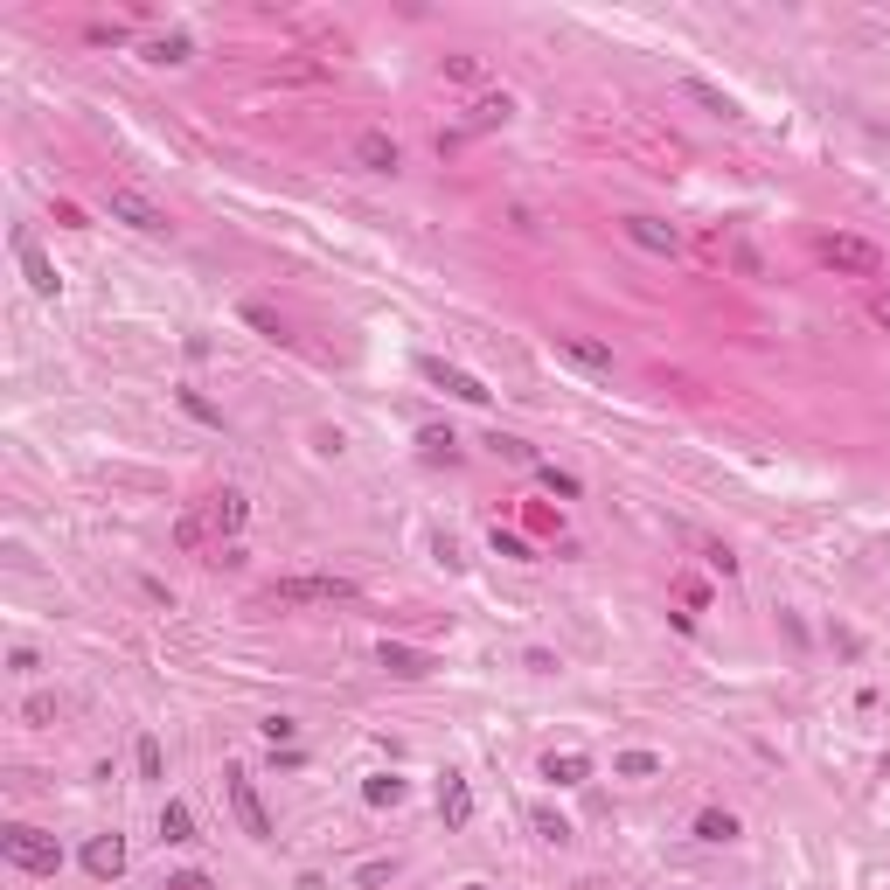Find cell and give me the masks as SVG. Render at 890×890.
Returning <instances> with one entry per match:
<instances>
[{"label": "cell", "instance_id": "obj_1", "mask_svg": "<svg viewBox=\"0 0 890 890\" xmlns=\"http://www.w3.org/2000/svg\"><path fill=\"white\" fill-rule=\"evenodd\" d=\"M814 258H821L828 272H842V279H884V251H877L870 237H856V230H828V237L814 244Z\"/></svg>", "mask_w": 890, "mask_h": 890}, {"label": "cell", "instance_id": "obj_2", "mask_svg": "<svg viewBox=\"0 0 890 890\" xmlns=\"http://www.w3.org/2000/svg\"><path fill=\"white\" fill-rule=\"evenodd\" d=\"M0 856H7V863H14L21 877H56V870H63V849H56V835L28 828V821L0 828Z\"/></svg>", "mask_w": 890, "mask_h": 890}, {"label": "cell", "instance_id": "obj_3", "mask_svg": "<svg viewBox=\"0 0 890 890\" xmlns=\"http://www.w3.org/2000/svg\"><path fill=\"white\" fill-rule=\"evenodd\" d=\"M223 793H230V814H237V828H244L251 842H272V814H265V793H258V779H251L244 765H230V772H223Z\"/></svg>", "mask_w": 890, "mask_h": 890}, {"label": "cell", "instance_id": "obj_4", "mask_svg": "<svg viewBox=\"0 0 890 890\" xmlns=\"http://www.w3.org/2000/svg\"><path fill=\"white\" fill-rule=\"evenodd\" d=\"M348 598H355V585H348V578H320V571L265 585V605H348Z\"/></svg>", "mask_w": 890, "mask_h": 890}, {"label": "cell", "instance_id": "obj_5", "mask_svg": "<svg viewBox=\"0 0 890 890\" xmlns=\"http://www.w3.org/2000/svg\"><path fill=\"white\" fill-rule=\"evenodd\" d=\"M105 216L112 223H126V230H140V237H167V209L153 202V195H140V188H105Z\"/></svg>", "mask_w": 890, "mask_h": 890}, {"label": "cell", "instance_id": "obj_6", "mask_svg": "<svg viewBox=\"0 0 890 890\" xmlns=\"http://www.w3.org/2000/svg\"><path fill=\"white\" fill-rule=\"evenodd\" d=\"M418 376H425V383H439L445 397H459V404H487V397H494V390H487L480 376H466V369H452L445 355H418Z\"/></svg>", "mask_w": 890, "mask_h": 890}, {"label": "cell", "instance_id": "obj_7", "mask_svg": "<svg viewBox=\"0 0 890 890\" xmlns=\"http://www.w3.org/2000/svg\"><path fill=\"white\" fill-rule=\"evenodd\" d=\"M14 258H21V272H28V286H35V293H42V299H56V293H63V272L49 265V251L35 244V230H14Z\"/></svg>", "mask_w": 890, "mask_h": 890}, {"label": "cell", "instance_id": "obj_8", "mask_svg": "<svg viewBox=\"0 0 890 890\" xmlns=\"http://www.w3.org/2000/svg\"><path fill=\"white\" fill-rule=\"evenodd\" d=\"M619 230H626L640 251H654V258H682V230H675V223H661V216H626Z\"/></svg>", "mask_w": 890, "mask_h": 890}, {"label": "cell", "instance_id": "obj_9", "mask_svg": "<svg viewBox=\"0 0 890 890\" xmlns=\"http://www.w3.org/2000/svg\"><path fill=\"white\" fill-rule=\"evenodd\" d=\"M557 355H564V362H578L585 376H612V369H619V362H612V348L592 341V334H557Z\"/></svg>", "mask_w": 890, "mask_h": 890}, {"label": "cell", "instance_id": "obj_10", "mask_svg": "<svg viewBox=\"0 0 890 890\" xmlns=\"http://www.w3.org/2000/svg\"><path fill=\"white\" fill-rule=\"evenodd\" d=\"M202 515H209V529H216V536H237V529L251 522V501H244L237 487H223V494H209V508H202Z\"/></svg>", "mask_w": 890, "mask_h": 890}, {"label": "cell", "instance_id": "obj_11", "mask_svg": "<svg viewBox=\"0 0 890 890\" xmlns=\"http://www.w3.org/2000/svg\"><path fill=\"white\" fill-rule=\"evenodd\" d=\"M508 119H515V98H508V91H487V98L466 105V133H494V126H508Z\"/></svg>", "mask_w": 890, "mask_h": 890}, {"label": "cell", "instance_id": "obj_12", "mask_svg": "<svg viewBox=\"0 0 890 890\" xmlns=\"http://www.w3.org/2000/svg\"><path fill=\"white\" fill-rule=\"evenodd\" d=\"M439 814H445V828H466V821H473V786H466L459 772L439 779Z\"/></svg>", "mask_w": 890, "mask_h": 890}, {"label": "cell", "instance_id": "obj_13", "mask_svg": "<svg viewBox=\"0 0 890 890\" xmlns=\"http://www.w3.org/2000/svg\"><path fill=\"white\" fill-rule=\"evenodd\" d=\"M355 160H362L369 174H397V160H404V153H397V140H390V133H376V126H369V133L355 140Z\"/></svg>", "mask_w": 890, "mask_h": 890}, {"label": "cell", "instance_id": "obj_14", "mask_svg": "<svg viewBox=\"0 0 890 890\" xmlns=\"http://www.w3.org/2000/svg\"><path fill=\"white\" fill-rule=\"evenodd\" d=\"M376 661H383L390 675H404V682L432 675V654H418V647H397V640H383V647H376Z\"/></svg>", "mask_w": 890, "mask_h": 890}, {"label": "cell", "instance_id": "obj_15", "mask_svg": "<svg viewBox=\"0 0 890 890\" xmlns=\"http://www.w3.org/2000/svg\"><path fill=\"white\" fill-rule=\"evenodd\" d=\"M543 779H550V786H585V779H592V758H585V751H550V758H543Z\"/></svg>", "mask_w": 890, "mask_h": 890}, {"label": "cell", "instance_id": "obj_16", "mask_svg": "<svg viewBox=\"0 0 890 890\" xmlns=\"http://www.w3.org/2000/svg\"><path fill=\"white\" fill-rule=\"evenodd\" d=\"M84 870H91V877H105V884H112V877H119V870H126V842H119V835H98V842H91V849H84Z\"/></svg>", "mask_w": 890, "mask_h": 890}, {"label": "cell", "instance_id": "obj_17", "mask_svg": "<svg viewBox=\"0 0 890 890\" xmlns=\"http://www.w3.org/2000/svg\"><path fill=\"white\" fill-rule=\"evenodd\" d=\"M682 91H689L703 112H717V119H738V98H731V91H717V84H703V77H682Z\"/></svg>", "mask_w": 890, "mask_h": 890}, {"label": "cell", "instance_id": "obj_18", "mask_svg": "<svg viewBox=\"0 0 890 890\" xmlns=\"http://www.w3.org/2000/svg\"><path fill=\"white\" fill-rule=\"evenodd\" d=\"M696 842H738V814L731 807H703L696 814Z\"/></svg>", "mask_w": 890, "mask_h": 890}, {"label": "cell", "instance_id": "obj_19", "mask_svg": "<svg viewBox=\"0 0 890 890\" xmlns=\"http://www.w3.org/2000/svg\"><path fill=\"white\" fill-rule=\"evenodd\" d=\"M536 480H543L557 501H578V494H585V480H578V473H564L557 459H536Z\"/></svg>", "mask_w": 890, "mask_h": 890}, {"label": "cell", "instance_id": "obj_20", "mask_svg": "<svg viewBox=\"0 0 890 890\" xmlns=\"http://www.w3.org/2000/svg\"><path fill=\"white\" fill-rule=\"evenodd\" d=\"M160 842H195V814H188L181 800L160 807Z\"/></svg>", "mask_w": 890, "mask_h": 890}, {"label": "cell", "instance_id": "obj_21", "mask_svg": "<svg viewBox=\"0 0 890 890\" xmlns=\"http://www.w3.org/2000/svg\"><path fill=\"white\" fill-rule=\"evenodd\" d=\"M529 828H536V835H543L550 849H564V842H571V821H564L557 807H536V814H529Z\"/></svg>", "mask_w": 890, "mask_h": 890}, {"label": "cell", "instance_id": "obj_22", "mask_svg": "<svg viewBox=\"0 0 890 890\" xmlns=\"http://www.w3.org/2000/svg\"><path fill=\"white\" fill-rule=\"evenodd\" d=\"M612 772H619V779H654V772H661V751H626Z\"/></svg>", "mask_w": 890, "mask_h": 890}, {"label": "cell", "instance_id": "obj_23", "mask_svg": "<svg viewBox=\"0 0 890 890\" xmlns=\"http://www.w3.org/2000/svg\"><path fill=\"white\" fill-rule=\"evenodd\" d=\"M244 320H251V327H258L265 341H286V320H279L272 306H258V299H251V306H244Z\"/></svg>", "mask_w": 890, "mask_h": 890}, {"label": "cell", "instance_id": "obj_24", "mask_svg": "<svg viewBox=\"0 0 890 890\" xmlns=\"http://www.w3.org/2000/svg\"><path fill=\"white\" fill-rule=\"evenodd\" d=\"M362 793H369V807H397V800H404V779H390V772H376V779H369Z\"/></svg>", "mask_w": 890, "mask_h": 890}, {"label": "cell", "instance_id": "obj_25", "mask_svg": "<svg viewBox=\"0 0 890 890\" xmlns=\"http://www.w3.org/2000/svg\"><path fill=\"white\" fill-rule=\"evenodd\" d=\"M147 63H188V35H160V42H147Z\"/></svg>", "mask_w": 890, "mask_h": 890}, {"label": "cell", "instance_id": "obj_26", "mask_svg": "<svg viewBox=\"0 0 890 890\" xmlns=\"http://www.w3.org/2000/svg\"><path fill=\"white\" fill-rule=\"evenodd\" d=\"M731 265H738L744 279H765V258H758V244H744V237H731Z\"/></svg>", "mask_w": 890, "mask_h": 890}, {"label": "cell", "instance_id": "obj_27", "mask_svg": "<svg viewBox=\"0 0 890 890\" xmlns=\"http://www.w3.org/2000/svg\"><path fill=\"white\" fill-rule=\"evenodd\" d=\"M258 738L279 751V744H293V738H299V724H293V717H265V724H258Z\"/></svg>", "mask_w": 890, "mask_h": 890}, {"label": "cell", "instance_id": "obj_28", "mask_svg": "<svg viewBox=\"0 0 890 890\" xmlns=\"http://www.w3.org/2000/svg\"><path fill=\"white\" fill-rule=\"evenodd\" d=\"M445 77H452V84H480V56H466V49L445 56Z\"/></svg>", "mask_w": 890, "mask_h": 890}, {"label": "cell", "instance_id": "obj_29", "mask_svg": "<svg viewBox=\"0 0 890 890\" xmlns=\"http://www.w3.org/2000/svg\"><path fill=\"white\" fill-rule=\"evenodd\" d=\"M174 536H181V550H202V543H209V515H181Z\"/></svg>", "mask_w": 890, "mask_h": 890}, {"label": "cell", "instance_id": "obj_30", "mask_svg": "<svg viewBox=\"0 0 890 890\" xmlns=\"http://www.w3.org/2000/svg\"><path fill=\"white\" fill-rule=\"evenodd\" d=\"M494 452H501V459H522V466H536V445H522V439H501V432H494Z\"/></svg>", "mask_w": 890, "mask_h": 890}, {"label": "cell", "instance_id": "obj_31", "mask_svg": "<svg viewBox=\"0 0 890 890\" xmlns=\"http://www.w3.org/2000/svg\"><path fill=\"white\" fill-rule=\"evenodd\" d=\"M133 758H140V779H160V772H167V765H160V744H153V738H140V751H133Z\"/></svg>", "mask_w": 890, "mask_h": 890}, {"label": "cell", "instance_id": "obj_32", "mask_svg": "<svg viewBox=\"0 0 890 890\" xmlns=\"http://www.w3.org/2000/svg\"><path fill=\"white\" fill-rule=\"evenodd\" d=\"M181 411H188V418H202V425H223V418H216V411H209L195 390H181Z\"/></svg>", "mask_w": 890, "mask_h": 890}, {"label": "cell", "instance_id": "obj_33", "mask_svg": "<svg viewBox=\"0 0 890 890\" xmlns=\"http://www.w3.org/2000/svg\"><path fill=\"white\" fill-rule=\"evenodd\" d=\"M7 668H14V675H35V668H42V654H35V647H14V654H7Z\"/></svg>", "mask_w": 890, "mask_h": 890}, {"label": "cell", "instance_id": "obj_34", "mask_svg": "<svg viewBox=\"0 0 890 890\" xmlns=\"http://www.w3.org/2000/svg\"><path fill=\"white\" fill-rule=\"evenodd\" d=\"M390 877H397V863H362L355 870V884H390Z\"/></svg>", "mask_w": 890, "mask_h": 890}, {"label": "cell", "instance_id": "obj_35", "mask_svg": "<svg viewBox=\"0 0 890 890\" xmlns=\"http://www.w3.org/2000/svg\"><path fill=\"white\" fill-rule=\"evenodd\" d=\"M56 717V696H28V724H49Z\"/></svg>", "mask_w": 890, "mask_h": 890}, {"label": "cell", "instance_id": "obj_36", "mask_svg": "<svg viewBox=\"0 0 890 890\" xmlns=\"http://www.w3.org/2000/svg\"><path fill=\"white\" fill-rule=\"evenodd\" d=\"M870 313H877V327L890 334V293H877V306H870Z\"/></svg>", "mask_w": 890, "mask_h": 890}, {"label": "cell", "instance_id": "obj_37", "mask_svg": "<svg viewBox=\"0 0 890 890\" xmlns=\"http://www.w3.org/2000/svg\"><path fill=\"white\" fill-rule=\"evenodd\" d=\"M466 890H487V884H466Z\"/></svg>", "mask_w": 890, "mask_h": 890}]
</instances>
